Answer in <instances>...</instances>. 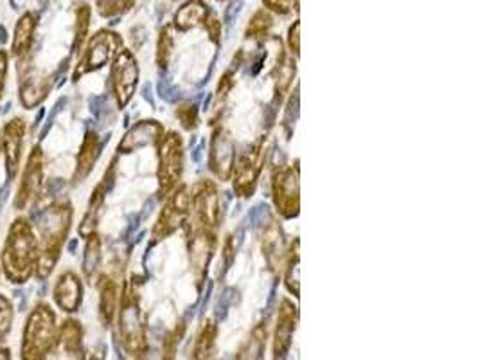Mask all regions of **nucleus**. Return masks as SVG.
Returning a JSON list of instances; mask_svg holds the SVG:
<instances>
[{
  "mask_svg": "<svg viewBox=\"0 0 480 360\" xmlns=\"http://www.w3.org/2000/svg\"><path fill=\"white\" fill-rule=\"evenodd\" d=\"M101 155V139L95 132H86L83 144L79 148L77 153V161H76V171H74V182H81L85 180L90 171L94 170L97 159Z\"/></svg>",
  "mask_w": 480,
  "mask_h": 360,
  "instance_id": "a211bd4d",
  "label": "nucleus"
},
{
  "mask_svg": "<svg viewBox=\"0 0 480 360\" xmlns=\"http://www.w3.org/2000/svg\"><path fill=\"white\" fill-rule=\"evenodd\" d=\"M88 27H90V7L88 5H79L76 11V38H74V51H79L83 43L86 42L88 36Z\"/></svg>",
  "mask_w": 480,
  "mask_h": 360,
  "instance_id": "c756f323",
  "label": "nucleus"
},
{
  "mask_svg": "<svg viewBox=\"0 0 480 360\" xmlns=\"http://www.w3.org/2000/svg\"><path fill=\"white\" fill-rule=\"evenodd\" d=\"M119 337L122 348L131 357H142L148 352L146 327L140 314L135 283H126L119 301Z\"/></svg>",
  "mask_w": 480,
  "mask_h": 360,
  "instance_id": "20e7f679",
  "label": "nucleus"
},
{
  "mask_svg": "<svg viewBox=\"0 0 480 360\" xmlns=\"http://www.w3.org/2000/svg\"><path fill=\"white\" fill-rule=\"evenodd\" d=\"M122 47V38L108 29L97 31L88 42L86 47L76 65V70L72 74V79L77 81L81 76L90 74L94 70H99L104 67Z\"/></svg>",
  "mask_w": 480,
  "mask_h": 360,
  "instance_id": "0eeeda50",
  "label": "nucleus"
},
{
  "mask_svg": "<svg viewBox=\"0 0 480 360\" xmlns=\"http://www.w3.org/2000/svg\"><path fill=\"white\" fill-rule=\"evenodd\" d=\"M158 144V193L166 197L173 191L184 173V143L178 134L169 132L160 137Z\"/></svg>",
  "mask_w": 480,
  "mask_h": 360,
  "instance_id": "423d86ee",
  "label": "nucleus"
},
{
  "mask_svg": "<svg viewBox=\"0 0 480 360\" xmlns=\"http://www.w3.org/2000/svg\"><path fill=\"white\" fill-rule=\"evenodd\" d=\"M272 25H274V20H272V14L268 13V9H259L250 18L247 31H245V36L250 40H263L268 36Z\"/></svg>",
  "mask_w": 480,
  "mask_h": 360,
  "instance_id": "cd10ccee",
  "label": "nucleus"
},
{
  "mask_svg": "<svg viewBox=\"0 0 480 360\" xmlns=\"http://www.w3.org/2000/svg\"><path fill=\"white\" fill-rule=\"evenodd\" d=\"M5 78H7V54L0 51V97L5 87Z\"/></svg>",
  "mask_w": 480,
  "mask_h": 360,
  "instance_id": "ea45409f",
  "label": "nucleus"
},
{
  "mask_svg": "<svg viewBox=\"0 0 480 360\" xmlns=\"http://www.w3.org/2000/svg\"><path fill=\"white\" fill-rule=\"evenodd\" d=\"M166 197H168L166 204H164V208L160 211V217H158V220H157V224L153 227V233H151L153 242L164 240L169 235L177 233L186 224L187 215H189L191 195H189L186 186H177Z\"/></svg>",
  "mask_w": 480,
  "mask_h": 360,
  "instance_id": "6e6552de",
  "label": "nucleus"
},
{
  "mask_svg": "<svg viewBox=\"0 0 480 360\" xmlns=\"http://www.w3.org/2000/svg\"><path fill=\"white\" fill-rule=\"evenodd\" d=\"M299 312L294 303L283 300L277 312V327L274 334V359H285L290 352L294 334L297 330Z\"/></svg>",
  "mask_w": 480,
  "mask_h": 360,
  "instance_id": "ddd939ff",
  "label": "nucleus"
},
{
  "mask_svg": "<svg viewBox=\"0 0 480 360\" xmlns=\"http://www.w3.org/2000/svg\"><path fill=\"white\" fill-rule=\"evenodd\" d=\"M50 90V81L43 78H27L22 81L20 88V101L25 108H34L40 105Z\"/></svg>",
  "mask_w": 480,
  "mask_h": 360,
  "instance_id": "b1692460",
  "label": "nucleus"
},
{
  "mask_svg": "<svg viewBox=\"0 0 480 360\" xmlns=\"http://www.w3.org/2000/svg\"><path fill=\"white\" fill-rule=\"evenodd\" d=\"M299 27H301V23L295 22L288 31V45H290L292 54H295V56H299Z\"/></svg>",
  "mask_w": 480,
  "mask_h": 360,
  "instance_id": "58836bf2",
  "label": "nucleus"
},
{
  "mask_svg": "<svg viewBox=\"0 0 480 360\" xmlns=\"http://www.w3.org/2000/svg\"><path fill=\"white\" fill-rule=\"evenodd\" d=\"M294 76H295V60L294 56H288L283 52L276 67V78H277L276 79V101L281 103L283 96L288 92L292 85Z\"/></svg>",
  "mask_w": 480,
  "mask_h": 360,
  "instance_id": "a878e982",
  "label": "nucleus"
},
{
  "mask_svg": "<svg viewBox=\"0 0 480 360\" xmlns=\"http://www.w3.org/2000/svg\"><path fill=\"white\" fill-rule=\"evenodd\" d=\"M58 343L56 314L49 305L40 303L32 309L27 318L23 337H22V359H45Z\"/></svg>",
  "mask_w": 480,
  "mask_h": 360,
  "instance_id": "7ed1b4c3",
  "label": "nucleus"
},
{
  "mask_svg": "<svg viewBox=\"0 0 480 360\" xmlns=\"http://www.w3.org/2000/svg\"><path fill=\"white\" fill-rule=\"evenodd\" d=\"M216 336H218V325L213 319H205L198 336H196L193 357L195 359H211L214 354V346H216Z\"/></svg>",
  "mask_w": 480,
  "mask_h": 360,
  "instance_id": "393cba45",
  "label": "nucleus"
},
{
  "mask_svg": "<svg viewBox=\"0 0 480 360\" xmlns=\"http://www.w3.org/2000/svg\"><path fill=\"white\" fill-rule=\"evenodd\" d=\"M72 222V206L63 200L47 208L40 218V240H38V262H36V278L47 280L61 254L68 229Z\"/></svg>",
  "mask_w": 480,
  "mask_h": 360,
  "instance_id": "f257e3e1",
  "label": "nucleus"
},
{
  "mask_svg": "<svg viewBox=\"0 0 480 360\" xmlns=\"http://www.w3.org/2000/svg\"><path fill=\"white\" fill-rule=\"evenodd\" d=\"M286 287L288 291L299 298V240L292 244L290 254H288V263H286Z\"/></svg>",
  "mask_w": 480,
  "mask_h": 360,
  "instance_id": "c85d7f7f",
  "label": "nucleus"
},
{
  "mask_svg": "<svg viewBox=\"0 0 480 360\" xmlns=\"http://www.w3.org/2000/svg\"><path fill=\"white\" fill-rule=\"evenodd\" d=\"M23 134H25V121L22 117H14L5 123L0 137H2V153L5 157V170L7 177L13 179L18 171L20 159H22V146H23Z\"/></svg>",
  "mask_w": 480,
  "mask_h": 360,
  "instance_id": "4468645a",
  "label": "nucleus"
},
{
  "mask_svg": "<svg viewBox=\"0 0 480 360\" xmlns=\"http://www.w3.org/2000/svg\"><path fill=\"white\" fill-rule=\"evenodd\" d=\"M182 336H184V325H180V330H178V327H177V328L173 330V334H169V337H168L166 343H164V354H166V357H173V354H175L178 343L182 341Z\"/></svg>",
  "mask_w": 480,
  "mask_h": 360,
  "instance_id": "e433bc0d",
  "label": "nucleus"
},
{
  "mask_svg": "<svg viewBox=\"0 0 480 360\" xmlns=\"http://www.w3.org/2000/svg\"><path fill=\"white\" fill-rule=\"evenodd\" d=\"M232 87H234V74H232V70H227V72L223 74L220 85H218V90H216V97H214V99H216V101H214V108H216V112L222 110V106H223L225 99L229 97V92H231Z\"/></svg>",
  "mask_w": 480,
  "mask_h": 360,
  "instance_id": "72a5a7b5",
  "label": "nucleus"
},
{
  "mask_svg": "<svg viewBox=\"0 0 480 360\" xmlns=\"http://www.w3.org/2000/svg\"><path fill=\"white\" fill-rule=\"evenodd\" d=\"M121 301L119 285L112 276H101L99 280V318L104 327H110L115 319Z\"/></svg>",
  "mask_w": 480,
  "mask_h": 360,
  "instance_id": "6ab92c4d",
  "label": "nucleus"
},
{
  "mask_svg": "<svg viewBox=\"0 0 480 360\" xmlns=\"http://www.w3.org/2000/svg\"><path fill=\"white\" fill-rule=\"evenodd\" d=\"M265 157H267V135H261L254 144H250L245 152L238 155L232 168L234 191L238 193V197L247 198L254 195L265 166Z\"/></svg>",
  "mask_w": 480,
  "mask_h": 360,
  "instance_id": "39448f33",
  "label": "nucleus"
},
{
  "mask_svg": "<svg viewBox=\"0 0 480 360\" xmlns=\"http://www.w3.org/2000/svg\"><path fill=\"white\" fill-rule=\"evenodd\" d=\"M43 173H45V157L43 152L36 146L25 164L22 180H20V188L16 191L14 197V208L18 211L27 209L38 197L43 186Z\"/></svg>",
  "mask_w": 480,
  "mask_h": 360,
  "instance_id": "9b49d317",
  "label": "nucleus"
},
{
  "mask_svg": "<svg viewBox=\"0 0 480 360\" xmlns=\"http://www.w3.org/2000/svg\"><path fill=\"white\" fill-rule=\"evenodd\" d=\"M272 195L277 213L283 218H295L299 215V166L297 162L292 166L279 168L272 180Z\"/></svg>",
  "mask_w": 480,
  "mask_h": 360,
  "instance_id": "1a4fd4ad",
  "label": "nucleus"
},
{
  "mask_svg": "<svg viewBox=\"0 0 480 360\" xmlns=\"http://www.w3.org/2000/svg\"><path fill=\"white\" fill-rule=\"evenodd\" d=\"M56 348H61L68 357H81L83 354V328L77 321L67 319L58 328V343Z\"/></svg>",
  "mask_w": 480,
  "mask_h": 360,
  "instance_id": "aec40b11",
  "label": "nucleus"
},
{
  "mask_svg": "<svg viewBox=\"0 0 480 360\" xmlns=\"http://www.w3.org/2000/svg\"><path fill=\"white\" fill-rule=\"evenodd\" d=\"M166 134L164 126L157 121H140L122 137L119 143V153H131L149 144H157L160 137Z\"/></svg>",
  "mask_w": 480,
  "mask_h": 360,
  "instance_id": "dca6fc26",
  "label": "nucleus"
},
{
  "mask_svg": "<svg viewBox=\"0 0 480 360\" xmlns=\"http://www.w3.org/2000/svg\"><path fill=\"white\" fill-rule=\"evenodd\" d=\"M83 300V285L77 274L63 272L54 285V303L67 314L77 312Z\"/></svg>",
  "mask_w": 480,
  "mask_h": 360,
  "instance_id": "f3484780",
  "label": "nucleus"
},
{
  "mask_svg": "<svg viewBox=\"0 0 480 360\" xmlns=\"http://www.w3.org/2000/svg\"><path fill=\"white\" fill-rule=\"evenodd\" d=\"M173 34H171V27L166 25L162 31H160V36H158V42H157V63L158 67H166L169 58H171V52H173Z\"/></svg>",
  "mask_w": 480,
  "mask_h": 360,
  "instance_id": "7c9ffc66",
  "label": "nucleus"
},
{
  "mask_svg": "<svg viewBox=\"0 0 480 360\" xmlns=\"http://www.w3.org/2000/svg\"><path fill=\"white\" fill-rule=\"evenodd\" d=\"M236 161V148L231 134L218 126L213 132L211 137V148H209V166L211 171L222 180H229L232 177V168Z\"/></svg>",
  "mask_w": 480,
  "mask_h": 360,
  "instance_id": "f8f14e48",
  "label": "nucleus"
},
{
  "mask_svg": "<svg viewBox=\"0 0 480 360\" xmlns=\"http://www.w3.org/2000/svg\"><path fill=\"white\" fill-rule=\"evenodd\" d=\"M261 251L263 256L270 267L272 272H281L285 265V240H283V231L281 226L270 218L263 227H261Z\"/></svg>",
  "mask_w": 480,
  "mask_h": 360,
  "instance_id": "2eb2a0df",
  "label": "nucleus"
},
{
  "mask_svg": "<svg viewBox=\"0 0 480 360\" xmlns=\"http://www.w3.org/2000/svg\"><path fill=\"white\" fill-rule=\"evenodd\" d=\"M204 25L209 31L211 40L218 43L220 42V34H222V22L218 20V16L214 13H209L207 18H205V22H204Z\"/></svg>",
  "mask_w": 480,
  "mask_h": 360,
  "instance_id": "4c0bfd02",
  "label": "nucleus"
},
{
  "mask_svg": "<svg viewBox=\"0 0 480 360\" xmlns=\"http://www.w3.org/2000/svg\"><path fill=\"white\" fill-rule=\"evenodd\" d=\"M265 7L268 11H274L277 14H288L292 11H297L299 0H263Z\"/></svg>",
  "mask_w": 480,
  "mask_h": 360,
  "instance_id": "c9c22d12",
  "label": "nucleus"
},
{
  "mask_svg": "<svg viewBox=\"0 0 480 360\" xmlns=\"http://www.w3.org/2000/svg\"><path fill=\"white\" fill-rule=\"evenodd\" d=\"M101 240L99 236L94 233L90 236H86V247H85V260H83V272L88 280H94L99 265H101Z\"/></svg>",
  "mask_w": 480,
  "mask_h": 360,
  "instance_id": "bb28decb",
  "label": "nucleus"
},
{
  "mask_svg": "<svg viewBox=\"0 0 480 360\" xmlns=\"http://www.w3.org/2000/svg\"><path fill=\"white\" fill-rule=\"evenodd\" d=\"M11 323H13V307L9 300L0 296V341H4L5 336L9 334Z\"/></svg>",
  "mask_w": 480,
  "mask_h": 360,
  "instance_id": "f704fd0d",
  "label": "nucleus"
},
{
  "mask_svg": "<svg viewBox=\"0 0 480 360\" xmlns=\"http://www.w3.org/2000/svg\"><path fill=\"white\" fill-rule=\"evenodd\" d=\"M207 14H209V7L204 0H189L177 11L173 22H175V27L184 32L193 27L204 25Z\"/></svg>",
  "mask_w": 480,
  "mask_h": 360,
  "instance_id": "4be33fe9",
  "label": "nucleus"
},
{
  "mask_svg": "<svg viewBox=\"0 0 480 360\" xmlns=\"http://www.w3.org/2000/svg\"><path fill=\"white\" fill-rule=\"evenodd\" d=\"M36 22L38 16L34 13H23L20 16V20L14 25V34H13V43H11V51L14 56L22 58L23 54L29 52L31 43H32V36H34V29H36Z\"/></svg>",
  "mask_w": 480,
  "mask_h": 360,
  "instance_id": "412c9836",
  "label": "nucleus"
},
{
  "mask_svg": "<svg viewBox=\"0 0 480 360\" xmlns=\"http://www.w3.org/2000/svg\"><path fill=\"white\" fill-rule=\"evenodd\" d=\"M106 177L104 180L94 189L92 197H90V202H88V209H86V215L79 226V235L83 238L90 236L95 233V227H97V222H99V215H101V209H103V204H104V195H106Z\"/></svg>",
  "mask_w": 480,
  "mask_h": 360,
  "instance_id": "5701e85b",
  "label": "nucleus"
},
{
  "mask_svg": "<svg viewBox=\"0 0 480 360\" xmlns=\"http://www.w3.org/2000/svg\"><path fill=\"white\" fill-rule=\"evenodd\" d=\"M112 90L119 108H124L135 94L139 83V65L131 51L121 49L112 61Z\"/></svg>",
  "mask_w": 480,
  "mask_h": 360,
  "instance_id": "9d476101",
  "label": "nucleus"
},
{
  "mask_svg": "<svg viewBox=\"0 0 480 360\" xmlns=\"http://www.w3.org/2000/svg\"><path fill=\"white\" fill-rule=\"evenodd\" d=\"M177 117L186 130H193L198 125V110L193 103H182L177 108Z\"/></svg>",
  "mask_w": 480,
  "mask_h": 360,
  "instance_id": "473e14b6",
  "label": "nucleus"
},
{
  "mask_svg": "<svg viewBox=\"0 0 480 360\" xmlns=\"http://www.w3.org/2000/svg\"><path fill=\"white\" fill-rule=\"evenodd\" d=\"M38 262V238L34 229L25 218H18L9 227L4 251L0 254V265L5 278L11 283L22 285L36 271Z\"/></svg>",
  "mask_w": 480,
  "mask_h": 360,
  "instance_id": "f03ea898",
  "label": "nucleus"
},
{
  "mask_svg": "<svg viewBox=\"0 0 480 360\" xmlns=\"http://www.w3.org/2000/svg\"><path fill=\"white\" fill-rule=\"evenodd\" d=\"M0 152H2V137H0Z\"/></svg>",
  "mask_w": 480,
  "mask_h": 360,
  "instance_id": "a19ab883",
  "label": "nucleus"
},
{
  "mask_svg": "<svg viewBox=\"0 0 480 360\" xmlns=\"http://www.w3.org/2000/svg\"><path fill=\"white\" fill-rule=\"evenodd\" d=\"M135 4V0H95L97 11L101 16H117L128 9H131V5Z\"/></svg>",
  "mask_w": 480,
  "mask_h": 360,
  "instance_id": "2f4dec72",
  "label": "nucleus"
}]
</instances>
